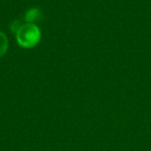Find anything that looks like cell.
<instances>
[{"label": "cell", "instance_id": "obj_1", "mask_svg": "<svg viewBox=\"0 0 151 151\" xmlns=\"http://www.w3.org/2000/svg\"><path fill=\"white\" fill-rule=\"evenodd\" d=\"M17 43L24 49L35 47L41 41L42 32L37 24L23 23L15 35Z\"/></svg>", "mask_w": 151, "mask_h": 151}, {"label": "cell", "instance_id": "obj_2", "mask_svg": "<svg viewBox=\"0 0 151 151\" xmlns=\"http://www.w3.org/2000/svg\"><path fill=\"white\" fill-rule=\"evenodd\" d=\"M42 12L39 8L32 7V8H29L25 12L24 20L26 21V23L37 24V22L42 19Z\"/></svg>", "mask_w": 151, "mask_h": 151}, {"label": "cell", "instance_id": "obj_3", "mask_svg": "<svg viewBox=\"0 0 151 151\" xmlns=\"http://www.w3.org/2000/svg\"><path fill=\"white\" fill-rule=\"evenodd\" d=\"M9 48V40L6 35L0 31V58L5 55Z\"/></svg>", "mask_w": 151, "mask_h": 151}, {"label": "cell", "instance_id": "obj_4", "mask_svg": "<svg viewBox=\"0 0 151 151\" xmlns=\"http://www.w3.org/2000/svg\"><path fill=\"white\" fill-rule=\"evenodd\" d=\"M22 25H23V23H21L19 19H15V20H13V21L10 24L9 29H10L11 33L16 35V33L18 32V30L20 28V27H21Z\"/></svg>", "mask_w": 151, "mask_h": 151}]
</instances>
